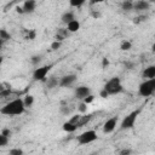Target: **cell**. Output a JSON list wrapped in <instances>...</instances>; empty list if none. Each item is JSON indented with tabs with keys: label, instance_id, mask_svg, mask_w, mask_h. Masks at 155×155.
<instances>
[{
	"label": "cell",
	"instance_id": "4dcf8cb0",
	"mask_svg": "<svg viewBox=\"0 0 155 155\" xmlns=\"http://www.w3.org/2000/svg\"><path fill=\"white\" fill-rule=\"evenodd\" d=\"M93 99H94V96H93V94H90L87 98H85V99H84V103H86V104H90L91 102H93Z\"/></svg>",
	"mask_w": 155,
	"mask_h": 155
},
{
	"label": "cell",
	"instance_id": "9c48e42d",
	"mask_svg": "<svg viewBox=\"0 0 155 155\" xmlns=\"http://www.w3.org/2000/svg\"><path fill=\"white\" fill-rule=\"evenodd\" d=\"M76 80V75L75 74H68V75H64L59 79V86L61 87H69L71 86Z\"/></svg>",
	"mask_w": 155,
	"mask_h": 155
},
{
	"label": "cell",
	"instance_id": "52a82bcc",
	"mask_svg": "<svg viewBox=\"0 0 155 155\" xmlns=\"http://www.w3.org/2000/svg\"><path fill=\"white\" fill-rule=\"evenodd\" d=\"M91 94V88L88 86H78L75 88V97L78 99H85Z\"/></svg>",
	"mask_w": 155,
	"mask_h": 155
},
{
	"label": "cell",
	"instance_id": "e575fe53",
	"mask_svg": "<svg viewBox=\"0 0 155 155\" xmlns=\"http://www.w3.org/2000/svg\"><path fill=\"white\" fill-rule=\"evenodd\" d=\"M99 96H101L102 98H107V97L109 96V93H108V92H107V91H105V90L103 88V90H102V91L99 92Z\"/></svg>",
	"mask_w": 155,
	"mask_h": 155
},
{
	"label": "cell",
	"instance_id": "7c38bea8",
	"mask_svg": "<svg viewBox=\"0 0 155 155\" xmlns=\"http://www.w3.org/2000/svg\"><path fill=\"white\" fill-rule=\"evenodd\" d=\"M143 78L144 80L155 79V65H149L143 70Z\"/></svg>",
	"mask_w": 155,
	"mask_h": 155
},
{
	"label": "cell",
	"instance_id": "30bf717a",
	"mask_svg": "<svg viewBox=\"0 0 155 155\" xmlns=\"http://www.w3.org/2000/svg\"><path fill=\"white\" fill-rule=\"evenodd\" d=\"M22 8H23V12L24 13H33L35 11V8H36V1H34V0H27V1L23 2Z\"/></svg>",
	"mask_w": 155,
	"mask_h": 155
},
{
	"label": "cell",
	"instance_id": "484cf974",
	"mask_svg": "<svg viewBox=\"0 0 155 155\" xmlns=\"http://www.w3.org/2000/svg\"><path fill=\"white\" fill-rule=\"evenodd\" d=\"M78 109H79V111H81V113H86V111H87V104L82 102V103L79 104Z\"/></svg>",
	"mask_w": 155,
	"mask_h": 155
},
{
	"label": "cell",
	"instance_id": "3957f363",
	"mask_svg": "<svg viewBox=\"0 0 155 155\" xmlns=\"http://www.w3.org/2000/svg\"><path fill=\"white\" fill-rule=\"evenodd\" d=\"M138 93L142 97H149L155 93V79L144 80L138 87Z\"/></svg>",
	"mask_w": 155,
	"mask_h": 155
},
{
	"label": "cell",
	"instance_id": "9a60e30c",
	"mask_svg": "<svg viewBox=\"0 0 155 155\" xmlns=\"http://www.w3.org/2000/svg\"><path fill=\"white\" fill-rule=\"evenodd\" d=\"M63 130L65 132H68V133H73V132H75L78 130V125L73 124L71 121H65L63 124Z\"/></svg>",
	"mask_w": 155,
	"mask_h": 155
},
{
	"label": "cell",
	"instance_id": "d6986e66",
	"mask_svg": "<svg viewBox=\"0 0 155 155\" xmlns=\"http://www.w3.org/2000/svg\"><path fill=\"white\" fill-rule=\"evenodd\" d=\"M23 102H24L25 108H30V107L34 104V96H31V94H27V96L24 97Z\"/></svg>",
	"mask_w": 155,
	"mask_h": 155
},
{
	"label": "cell",
	"instance_id": "8d00e7d4",
	"mask_svg": "<svg viewBox=\"0 0 155 155\" xmlns=\"http://www.w3.org/2000/svg\"><path fill=\"white\" fill-rule=\"evenodd\" d=\"M124 65H125L127 69H132V68H133V63H132V62H125Z\"/></svg>",
	"mask_w": 155,
	"mask_h": 155
},
{
	"label": "cell",
	"instance_id": "d6a6232c",
	"mask_svg": "<svg viewBox=\"0 0 155 155\" xmlns=\"http://www.w3.org/2000/svg\"><path fill=\"white\" fill-rule=\"evenodd\" d=\"M1 134L6 136V137H10V136H11V131H10L8 128H2V131H1Z\"/></svg>",
	"mask_w": 155,
	"mask_h": 155
},
{
	"label": "cell",
	"instance_id": "7402d4cb",
	"mask_svg": "<svg viewBox=\"0 0 155 155\" xmlns=\"http://www.w3.org/2000/svg\"><path fill=\"white\" fill-rule=\"evenodd\" d=\"M85 4V0H70L69 1V5L71 6V7H81L82 5Z\"/></svg>",
	"mask_w": 155,
	"mask_h": 155
},
{
	"label": "cell",
	"instance_id": "f35d334b",
	"mask_svg": "<svg viewBox=\"0 0 155 155\" xmlns=\"http://www.w3.org/2000/svg\"><path fill=\"white\" fill-rule=\"evenodd\" d=\"M90 155H96V154H90Z\"/></svg>",
	"mask_w": 155,
	"mask_h": 155
},
{
	"label": "cell",
	"instance_id": "74e56055",
	"mask_svg": "<svg viewBox=\"0 0 155 155\" xmlns=\"http://www.w3.org/2000/svg\"><path fill=\"white\" fill-rule=\"evenodd\" d=\"M151 51L155 53V42H154V44H153V46H151Z\"/></svg>",
	"mask_w": 155,
	"mask_h": 155
},
{
	"label": "cell",
	"instance_id": "6da1fadb",
	"mask_svg": "<svg viewBox=\"0 0 155 155\" xmlns=\"http://www.w3.org/2000/svg\"><path fill=\"white\" fill-rule=\"evenodd\" d=\"M25 111V105L22 98H16L11 102H8L6 105H4L0 109V113L7 116H16V115H22Z\"/></svg>",
	"mask_w": 155,
	"mask_h": 155
},
{
	"label": "cell",
	"instance_id": "1f68e13d",
	"mask_svg": "<svg viewBox=\"0 0 155 155\" xmlns=\"http://www.w3.org/2000/svg\"><path fill=\"white\" fill-rule=\"evenodd\" d=\"M108 65H109V59H108L107 57L102 58V67H103V68H107Z\"/></svg>",
	"mask_w": 155,
	"mask_h": 155
},
{
	"label": "cell",
	"instance_id": "cb8c5ba5",
	"mask_svg": "<svg viewBox=\"0 0 155 155\" xmlns=\"http://www.w3.org/2000/svg\"><path fill=\"white\" fill-rule=\"evenodd\" d=\"M7 143H8V137L0 133V147H5L7 145Z\"/></svg>",
	"mask_w": 155,
	"mask_h": 155
},
{
	"label": "cell",
	"instance_id": "2e32d148",
	"mask_svg": "<svg viewBox=\"0 0 155 155\" xmlns=\"http://www.w3.org/2000/svg\"><path fill=\"white\" fill-rule=\"evenodd\" d=\"M67 29L69 33H76L79 29H80V22L78 19H74L73 22H70L68 25H67Z\"/></svg>",
	"mask_w": 155,
	"mask_h": 155
},
{
	"label": "cell",
	"instance_id": "d590c367",
	"mask_svg": "<svg viewBox=\"0 0 155 155\" xmlns=\"http://www.w3.org/2000/svg\"><path fill=\"white\" fill-rule=\"evenodd\" d=\"M91 16L94 17V18H99V17H101V13H99L98 11H92V12H91Z\"/></svg>",
	"mask_w": 155,
	"mask_h": 155
},
{
	"label": "cell",
	"instance_id": "8992f818",
	"mask_svg": "<svg viewBox=\"0 0 155 155\" xmlns=\"http://www.w3.org/2000/svg\"><path fill=\"white\" fill-rule=\"evenodd\" d=\"M52 65H42V67H39L36 68L34 71H33V79L35 81H46L47 79V74L50 73Z\"/></svg>",
	"mask_w": 155,
	"mask_h": 155
},
{
	"label": "cell",
	"instance_id": "f546056e",
	"mask_svg": "<svg viewBox=\"0 0 155 155\" xmlns=\"http://www.w3.org/2000/svg\"><path fill=\"white\" fill-rule=\"evenodd\" d=\"M147 19V16H138V17H136L134 18V23H140V22H143V21H145Z\"/></svg>",
	"mask_w": 155,
	"mask_h": 155
},
{
	"label": "cell",
	"instance_id": "f1b7e54d",
	"mask_svg": "<svg viewBox=\"0 0 155 155\" xmlns=\"http://www.w3.org/2000/svg\"><path fill=\"white\" fill-rule=\"evenodd\" d=\"M8 94H11V88H7V90H1V92H0V96L1 97H6V96H8Z\"/></svg>",
	"mask_w": 155,
	"mask_h": 155
},
{
	"label": "cell",
	"instance_id": "5bb4252c",
	"mask_svg": "<svg viewBox=\"0 0 155 155\" xmlns=\"http://www.w3.org/2000/svg\"><path fill=\"white\" fill-rule=\"evenodd\" d=\"M68 34H69V31H68V29H64V28H59L58 30H57V34H56V36H54V39H56V41H59V42H62L67 36H68Z\"/></svg>",
	"mask_w": 155,
	"mask_h": 155
},
{
	"label": "cell",
	"instance_id": "603a6c76",
	"mask_svg": "<svg viewBox=\"0 0 155 155\" xmlns=\"http://www.w3.org/2000/svg\"><path fill=\"white\" fill-rule=\"evenodd\" d=\"M8 155H24V153L19 148H12V149H10Z\"/></svg>",
	"mask_w": 155,
	"mask_h": 155
},
{
	"label": "cell",
	"instance_id": "8fae6325",
	"mask_svg": "<svg viewBox=\"0 0 155 155\" xmlns=\"http://www.w3.org/2000/svg\"><path fill=\"white\" fill-rule=\"evenodd\" d=\"M149 6H150V4L148 1H144V0H138V1H134L133 2V10H136V11L148 10Z\"/></svg>",
	"mask_w": 155,
	"mask_h": 155
},
{
	"label": "cell",
	"instance_id": "44dd1931",
	"mask_svg": "<svg viewBox=\"0 0 155 155\" xmlns=\"http://www.w3.org/2000/svg\"><path fill=\"white\" fill-rule=\"evenodd\" d=\"M131 47H132V44L128 40H124L120 44V50L121 51H128V50H131Z\"/></svg>",
	"mask_w": 155,
	"mask_h": 155
},
{
	"label": "cell",
	"instance_id": "ac0fdd59",
	"mask_svg": "<svg viewBox=\"0 0 155 155\" xmlns=\"http://www.w3.org/2000/svg\"><path fill=\"white\" fill-rule=\"evenodd\" d=\"M121 8H122L124 11H132V10H133V2L130 1V0L122 1V2H121Z\"/></svg>",
	"mask_w": 155,
	"mask_h": 155
},
{
	"label": "cell",
	"instance_id": "ffe728a7",
	"mask_svg": "<svg viewBox=\"0 0 155 155\" xmlns=\"http://www.w3.org/2000/svg\"><path fill=\"white\" fill-rule=\"evenodd\" d=\"M0 39H1V42H4V41L10 40L11 35H10V33H7L6 29H0Z\"/></svg>",
	"mask_w": 155,
	"mask_h": 155
},
{
	"label": "cell",
	"instance_id": "83f0119b",
	"mask_svg": "<svg viewBox=\"0 0 155 155\" xmlns=\"http://www.w3.org/2000/svg\"><path fill=\"white\" fill-rule=\"evenodd\" d=\"M27 39H29V40H34V39H35V31H34V30H29V31H27Z\"/></svg>",
	"mask_w": 155,
	"mask_h": 155
},
{
	"label": "cell",
	"instance_id": "d4e9b609",
	"mask_svg": "<svg viewBox=\"0 0 155 155\" xmlns=\"http://www.w3.org/2000/svg\"><path fill=\"white\" fill-rule=\"evenodd\" d=\"M30 62H31V64H34V65H38V64L41 62V56H31V58H30Z\"/></svg>",
	"mask_w": 155,
	"mask_h": 155
},
{
	"label": "cell",
	"instance_id": "ba28073f",
	"mask_svg": "<svg viewBox=\"0 0 155 155\" xmlns=\"http://www.w3.org/2000/svg\"><path fill=\"white\" fill-rule=\"evenodd\" d=\"M116 124H117V116H113V117L108 119L103 125V132L104 133H111L115 130Z\"/></svg>",
	"mask_w": 155,
	"mask_h": 155
},
{
	"label": "cell",
	"instance_id": "5b68a950",
	"mask_svg": "<svg viewBox=\"0 0 155 155\" xmlns=\"http://www.w3.org/2000/svg\"><path fill=\"white\" fill-rule=\"evenodd\" d=\"M96 139H97V132L94 130H87V131L82 132L80 136H78V143L81 145L90 144V143L94 142Z\"/></svg>",
	"mask_w": 155,
	"mask_h": 155
},
{
	"label": "cell",
	"instance_id": "277c9868",
	"mask_svg": "<svg viewBox=\"0 0 155 155\" xmlns=\"http://www.w3.org/2000/svg\"><path fill=\"white\" fill-rule=\"evenodd\" d=\"M139 113H140V110L137 109V110L131 111L128 115H126V116L122 119V121H121L120 128H121V130H131V128H133L134 125H136V121H137V117H138Z\"/></svg>",
	"mask_w": 155,
	"mask_h": 155
},
{
	"label": "cell",
	"instance_id": "4fadbf2b",
	"mask_svg": "<svg viewBox=\"0 0 155 155\" xmlns=\"http://www.w3.org/2000/svg\"><path fill=\"white\" fill-rule=\"evenodd\" d=\"M61 19H62V22H63L64 24H67V25H68L70 22H73V21L75 19L74 12H73V11H65V12L62 15Z\"/></svg>",
	"mask_w": 155,
	"mask_h": 155
},
{
	"label": "cell",
	"instance_id": "4316f807",
	"mask_svg": "<svg viewBox=\"0 0 155 155\" xmlns=\"http://www.w3.org/2000/svg\"><path fill=\"white\" fill-rule=\"evenodd\" d=\"M61 45H62V42H59V41H53L52 44H51V48L53 50V51H56V50H58L59 47H61Z\"/></svg>",
	"mask_w": 155,
	"mask_h": 155
},
{
	"label": "cell",
	"instance_id": "7a4b0ae2",
	"mask_svg": "<svg viewBox=\"0 0 155 155\" xmlns=\"http://www.w3.org/2000/svg\"><path fill=\"white\" fill-rule=\"evenodd\" d=\"M103 88L109 93V96H111V94H117V93H120V92L124 91L121 80H120V78H117V76H114V78H111L110 80H108V81L105 82V85H104Z\"/></svg>",
	"mask_w": 155,
	"mask_h": 155
},
{
	"label": "cell",
	"instance_id": "836d02e7",
	"mask_svg": "<svg viewBox=\"0 0 155 155\" xmlns=\"http://www.w3.org/2000/svg\"><path fill=\"white\" fill-rule=\"evenodd\" d=\"M131 149H122L121 151H120V155H131Z\"/></svg>",
	"mask_w": 155,
	"mask_h": 155
},
{
	"label": "cell",
	"instance_id": "e0dca14e",
	"mask_svg": "<svg viewBox=\"0 0 155 155\" xmlns=\"http://www.w3.org/2000/svg\"><path fill=\"white\" fill-rule=\"evenodd\" d=\"M46 86H47V88H54V87L59 86V80L56 76H51L46 80Z\"/></svg>",
	"mask_w": 155,
	"mask_h": 155
}]
</instances>
